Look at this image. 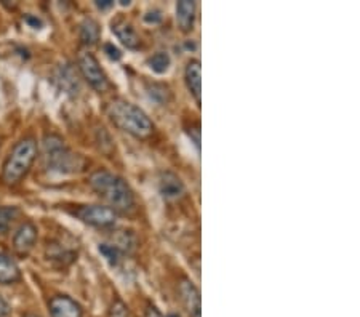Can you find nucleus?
<instances>
[{"instance_id":"f257e3e1","label":"nucleus","mask_w":360,"mask_h":317,"mask_svg":"<svg viewBox=\"0 0 360 317\" xmlns=\"http://www.w3.org/2000/svg\"><path fill=\"white\" fill-rule=\"evenodd\" d=\"M89 183L93 191L100 195L115 213H127L135 209V193L122 176L101 169L91 173Z\"/></svg>"},{"instance_id":"f03ea898","label":"nucleus","mask_w":360,"mask_h":317,"mask_svg":"<svg viewBox=\"0 0 360 317\" xmlns=\"http://www.w3.org/2000/svg\"><path fill=\"white\" fill-rule=\"evenodd\" d=\"M106 112L115 127H119L120 130L127 131L136 140H146V138L153 136L155 130L149 115L141 108L124 100V98H115L109 103Z\"/></svg>"},{"instance_id":"7ed1b4c3","label":"nucleus","mask_w":360,"mask_h":317,"mask_svg":"<svg viewBox=\"0 0 360 317\" xmlns=\"http://www.w3.org/2000/svg\"><path fill=\"white\" fill-rule=\"evenodd\" d=\"M42 159L46 169L56 173H80L85 170L86 160L68 148L61 136L45 135L42 140Z\"/></svg>"},{"instance_id":"20e7f679","label":"nucleus","mask_w":360,"mask_h":317,"mask_svg":"<svg viewBox=\"0 0 360 317\" xmlns=\"http://www.w3.org/2000/svg\"><path fill=\"white\" fill-rule=\"evenodd\" d=\"M37 141L34 138H22L11 149L2 169V181L7 186H15L25 178L37 159Z\"/></svg>"},{"instance_id":"39448f33","label":"nucleus","mask_w":360,"mask_h":317,"mask_svg":"<svg viewBox=\"0 0 360 317\" xmlns=\"http://www.w3.org/2000/svg\"><path fill=\"white\" fill-rule=\"evenodd\" d=\"M77 66L79 71L82 74V77L86 80L93 90H96L98 93H104L111 89V82H109L108 74L104 72V69L100 66V61L96 60V56L91 51H80L77 58Z\"/></svg>"},{"instance_id":"423d86ee","label":"nucleus","mask_w":360,"mask_h":317,"mask_svg":"<svg viewBox=\"0 0 360 317\" xmlns=\"http://www.w3.org/2000/svg\"><path fill=\"white\" fill-rule=\"evenodd\" d=\"M80 221L93 228L109 229L117 223V213L108 205H80L72 212Z\"/></svg>"},{"instance_id":"0eeeda50","label":"nucleus","mask_w":360,"mask_h":317,"mask_svg":"<svg viewBox=\"0 0 360 317\" xmlns=\"http://www.w3.org/2000/svg\"><path fill=\"white\" fill-rule=\"evenodd\" d=\"M37 242V228L36 224L31 221L22 223L21 226L16 229L13 235V249L15 253L20 257H27L36 247Z\"/></svg>"},{"instance_id":"6e6552de","label":"nucleus","mask_w":360,"mask_h":317,"mask_svg":"<svg viewBox=\"0 0 360 317\" xmlns=\"http://www.w3.org/2000/svg\"><path fill=\"white\" fill-rule=\"evenodd\" d=\"M159 194L168 202L181 199L186 194V186L181 178L173 172H162L159 175Z\"/></svg>"},{"instance_id":"1a4fd4ad","label":"nucleus","mask_w":360,"mask_h":317,"mask_svg":"<svg viewBox=\"0 0 360 317\" xmlns=\"http://www.w3.org/2000/svg\"><path fill=\"white\" fill-rule=\"evenodd\" d=\"M49 311L51 317H84L82 306L68 295H55L51 298Z\"/></svg>"},{"instance_id":"9d476101","label":"nucleus","mask_w":360,"mask_h":317,"mask_svg":"<svg viewBox=\"0 0 360 317\" xmlns=\"http://www.w3.org/2000/svg\"><path fill=\"white\" fill-rule=\"evenodd\" d=\"M179 298H181V303L184 309L188 311L191 317H200V292L193 282L189 279H183L179 282Z\"/></svg>"},{"instance_id":"9b49d317","label":"nucleus","mask_w":360,"mask_h":317,"mask_svg":"<svg viewBox=\"0 0 360 317\" xmlns=\"http://www.w3.org/2000/svg\"><path fill=\"white\" fill-rule=\"evenodd\" d=\"M111 29L124 47L129 50H138L141 47V39H139L136 29L133 27L131 22L124 18H117L111 22Z\"/></svg>"},{"instance_id":"f8f14e48","label":"nucleus","mask_w":360,"mask_h":317,"mask_svg":"<svg viewBox=\"0 0 360 317\" xmlns=\"http://www.w3.org/2000/svg\"><path fill=\"white\" fill-rule=\"evenodd\" d=\"M184 84L193 95L197 105L200 106L202 98V67L199 60H189L184 67Z\"/></svg>"},{"instance_id":"ddd939ff","label":"nucleus","mask_w":360,"mask_h":317,"mask_svg":"<svg viewBox=\"0 0 360 317\" xmlns=\"http://www.w3.org/2000/svg\"><path fill=\"white\" fill-rule=\"evenodd\" d=\"M197 5L193 0H179L176 4V22L179 31L184 34L193 32L195 25Z\"/></svg>"},{"instance_id":"4468645a","label":"nucleus","mask_w":360,"mask_h":317,"mask_svg":"<svg viewBox=\"0 0 360 317\" xmlns=\"http://www.w3.org/2000/svg\"><path fill=\"white\" fill-rule=\"evenodd\" d=\"M21 280V269L18 263L7 253H0V284L11 285Z\"/></svg>"},{"instance_id":"2eb2a0df","label":"nucleus","mask_w":360,"mask_h":317,"mask_svg":"<svg viewBox=\"0 0 360 317\" xmlns=\"http://www.w3.org/2000/svg\"><path fill=\"white\" fill-rule=\"evenodd\" d=\"M79 36L84 45H86V47H93V45L100 42L101 27L93 18H85L82 22H80Z\"/></svg>"},{"instance_id":"dca6fc26","label":"nucleus","mask_w":360,"mask_h":317,"mask_svg":"<svg viewBox=\"0 0 360 317\" xmlns=\"http://www.w3.org/2000/svg\"><path fill=\"white\" fill-rule=\"evenodd\" d=\"M58 82H60L61 89L66 93H77L80 89L79 76L71 65H66L60 69V72H58Z\"/></svg>"},{"instance_id":"f3484780","label":"nucleus","mask_w":360,"mask_h":317,"mask_svg":"<svg viewBox=\"0 0 360 317\" xmlns=\"http://www.w3.org/2000/svg\"><path fill=\"white\" fill-rule=\"evenodd\" d=\"M149 67L153 69V72L155 74H165L168 72V69L172 66V56L167 53V51H158L148 60Z\"/></svg>"},{"instance_id":"a211bd4d","label":"nucleus","mask_w":360,"mask_h":317,"mask_svg":"<svg viewBox=\"0 0 360 317\" xmlns=\"http://www.w3.org/2000/svg\"><path fill=\"white\" fill-rule=\"evenodd\" d=\"M20 215L18 207H0V234L8 233L11 224L16 221V218Z\"/></svg>"},{"instance_id":"6ab92c4d","label":"nucleus","mask_w":360,"mask_h":317,"mask_svg":"<svg viewBox=\"0 0 360 317\" xmlns=\"http://www.w3.org/2000/svg\"><path fill=\"white\" fill-rule=\"evenodd\" d=\"M101 255L104 257V259L109 263V266H119V263L122 261V252L117 245L112 244H100L98 247Z\"/></svg>"},{"instance_id":"aec40b11","label":"nucleus","mask_w":360,"mask_h":317,"mask_svg":"<svg viewBox=\"0 0 360 317\" xmlns=\"http://www.w3.org/2000/svg\"><path fill=\"white\" fill-rule=\"evenodd\" d=\"M103 50H104V53H106V56L111 61H120L122 60V51L117 47H115L114 44H111V42L104 44L103 45Z\"/></svg>"},{"instance_id":"412c9836","label":"nucleus","mask_w":360,"mask_h":317,"mask_svg":"<svg viewBox=\"0 0 360 317\" xmlns=\"http://www.w3.org/2000/svg\"><path fill=\"white\" fill-rule=\"evenodd\" d=\"M25 21L27 22L29 26L34 27V29H40V27L44 26L42 20L37 18V16H34V15H26V16H25Z\"/></svg>"},{"instance_id":"4be33fe9","label":"nucleus","mask_w":360,"mask_h":317,"mask_svg":"<svg viewBox=\"0 0 360 317\" xmlns=\"http://www.w3.org/2000/svg\"><path fill=\"white\" fill-rule=\"evenodd\" d=\"M144 21H146V22H153V25H155V22H160V21H162L160 11H158V10L149 11L148 15H144Z\"/></svg>"},{"instance_id":"5701e85b","label":"nucleus","mask_w":360,"mask_h":317,"mask_svg":"<svg viewBox=\"0 0 360 317\" xmlns=\"http://www.w3.org/2000/svg\"><path fill=\"white\" fill-rule=\"evenodd\" d=\"M11 313V308L7 299L0 295V317H7Z\"/></svg>"},{"instance_id":"b1692460","label":"nucleus","mask_w":360,"mask_h":317,"mask_svg":"<svg viewBox=\"0 0 360 317\" xmlns=\"http://www.w3.org/2000/svg\"><path fill=\"white\" fill-rule=\"evenodd\" d=\"M144 317H164V314L160 313V311L154 306V304H149L148 309H146V314Z\"/></svg>"},{"instance_id":"393cba45","label":"nucleus","mask_w":360,"mask_h":317,"mask_svg":"<svg viewBox=\"0 0 360 317\" xmlns=\"http://www.w3.org/2000/svg\"><path fill=\"white\" fill-rule=\"evenodd\" d=\"M95 5L100 10H109V8L114 7V2H112V0H96Z\"/></svg>"},{"instance_id":"a878e982","label":"nucleus","mask_w":360,"mask_h":317,"mask_svg":"<svg viewBox=\"0 0 360 317\" xmlns=\"http://www.w3.org/2000/svg\"><path fill=\"white\" fill-rule=\"evenodd\" d=\"M130 4H131L130 0H120V5H122V7H129Z\"/></svg>"},{"instance_id":"bb28decb","label":"nucleus","mask_w":360,"mask_h":317,"mask_svg":"<svg viewBox=\"0 0 360 317\" xmlns=\"http://www.w3.org/2000/svg\"><path fill=\"white\" fill-rule=\"evenodd\" d=\"M25 317H39V316H36V314H26Z\"/></svg>"}]
</instances>
